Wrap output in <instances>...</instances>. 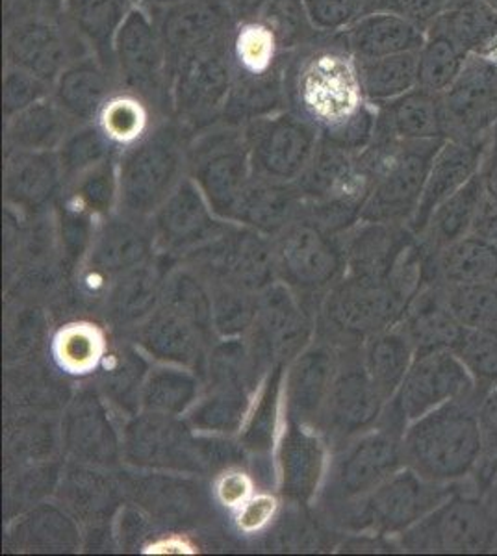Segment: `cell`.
Returning a JSON list of instances; mask_svg holds the SVG:
<instances>
[{"instance_id":"6da1fadb","label":"cell","mask_w":497,"mask_h":556,"mask_svg":"<svg viewBox=\"0 0 497 556\" xmlns=\"http://www.w3.org/2000/svg\"><path fill=\"white\" fill-rule=\"evenodd\" d=\"M286 110L349 151L372 141L377 108L365 99L359 62L344 33L315 34L291 52L286 65Z\"/></svg>"},{"instance_id":"7a4b0ae2","label":"cell","mask_w":497,"mask_h":556,"mask_svg":"<svg viewBox=\"0 0 497 556\" xmlns=\"http://www.w3.org/2000/svg\"><path fill=\"white\" fill-rule=\"evenodd\" d=\"M475 395L457 399L415 419L407 438V451L423 479L455 484L475 473L481 458Z\"/></svg>"},{"instance_id":"3957f363","label":"cell","mask_w":497,"mask_h":556,"mask_svg":"<svg viewBox=\"0 0 497 556\" xmlns=\"http://www.w3.org/2000/svg\"><path fill=\"white\" fill-rule=\"evenodd\" d=\"M233 83L227 41L183 58L171 70V117L186 132L214 127L223 119Z\"/></svg>"},{"instance_id":"277c9868","label":"cell","mask_w":497,"mask_h":556,"mask_svg":"<svg viewBox=\"0 0 497 556\" xmlns=\"http://www.w3.org/2000/svg\"><path fill=\"white\" fill-rule=\"evenodd\" d=\"M91 54L63 13L28 12L4 20L7 65L57 83L67 65Z\"/></svg>"},{"instance_id":"5b68a950","label":"cell","mask_w":497,"mask_h":556,"mask_svg":"<svg viewBox=\"0 0 497 556\" xmlns=\"http://www.w3.org/2000/svg\"><path fill=\"white\" fill-rule=\"evenodd\" d=\"M114 67L120 86L147 99L164 117H171L167 52L151 13L139 4L115 38Z\"/></svg>"},{"instance_id":"8992f818","label":"cell","mask_w":497,"mask_h":556,"mask_svg":"<svg viewBox=\"0 0 497 556\" xmlns=\"http://www.w3.org/2000/svg\"><path fill=\"white\" fill-rule=\"evenodd\" d=\"M377 149L378 178L373 193L372 212L378 215H403L418 208L436 152L446 139L397 141L373 139Z\"/></svg>"},{"instance_id":"52a82bcc","label":"cell","mask_w":497,"mask_h":556,"mask_svg":"<svg viewBox=\"0 0 497 556\" xmlns=\"http://www.w3.org/2000/svg\"><path fill=\"white\" fill-rule=\"evenodd\" d=\"M447 139H472L497 123V58L470 56L464 70L442 93Z\"/></svg>"},{"instance_id":"ba28073f","label":"cell","mask_w":497,"mask_h":556,"mask_svg":"<svg viewBox=\"0 0 497 556\" xmlns=\"http://www.w3.org/2000/svg\"><path fill=\"white\" fill-rule=\"evenodd\" d=\"M254 165L270 177L290 178L309 164L318 147L310 123L290 110L264 115L244 125Z\"/></svg>"},{"instance_id":"9c48e42d","label":"cell","mask_w":497,"mask_h":556,"mask_svg":"<svg viewBox=\"0 0 497 556\" xmlns=\"http://www.w3.org/2000/svg\"><path fill=\"white\" fill-rule=\"evenodd\" d=\"M157 23L170 71L183 58L227 41L233 13L225 0H191L164 10H147Z\"/></svg>"},{"instance_id":"30bf717a","label":"cell","mask_w":497,"mask_h":556,"mask_svg":"<svg viewBox=\"0 0 497 556\" xmlns=\"http://www.w3.org/2000/svg\"><path fill=\"white\" fill-rule=\"evenodd\" d=\"M473 393H477L475 380L459 354L451 349L428 351L420 354L405 377L403 410L415 421L428 412Z\"/></svg>"},{"instance_id":"8fae6325","label":"cell","mask_w":497,"mask_h":556,"mask_svg":"<svg viewBox=\"0 0 497 556\" xmlns=\"http://www.w3.org/2000/svg\"><path fill=\"white\" fill-rule=\"evenodd\" d=\"M184 134L189 132L167 117L134 146L123 172L126 193L133 201L146 203L157 199L170 186L181 159Z\"/></svg>"},{"instance_id":"7c38bea8","label":"cell","mask_w":497,"mask_h":556,"mask_svg":"<svg viewBox=\"0 0 497 556\" xmlns=\"http://www.w3.org/2000/svg\"><path fill=\"white\" fill-rule=\"evenodd\" d=\"M494 540L490 514L481 501L455 492L428 514L423 525V551L479 553Z\"/></svg>"},{"instance_id":"4fadbf2b","label":"cell","mask_w":497,"mask_h":556,"mask_svg":"<svg viewBox=\"0 0 497 556\" xmlns=\"http://www.w3.org/2000/svg\"><path fill=\"white\" fill-rule=\"evenodd\" d=\"M490 141L492 134L444 141L433 160L422 199L415 208V227H427L435 210L481 172L490 149Z\"/></svg>"},{"instance_id":"5bb4252c","label":"cell","mask_w":497,"mask_h":556,"mask_svg":"<svg viewBox=\"0 0 497 556\" xmlns=\"http://www.w3.org/2000/svg\"><path fill=\"white\" fill-rule=\"evenodd\" d=\"M377 108V127L373 139L425 141L447 139L442 93L415 86L405 96Z\"/></svg>"},{"instance_id":"9a60e30c","label":"cell","mask_w":497,"mask_h":556,"mask_svg":"<svg viewBox=\"0 0 497 556\" xmlns=\"http://www.w3.org/2000/svg\"><path fill=\"white\" fill-rule=\"evenodd\" d=\"M117 76L94 54L78 58L52 84V99L76 127L94 123L102 104L117 88Z\"/></svg>"},{"instance_id":"2e32d148","label":"cell","mask_w":497,"mask_h":556,"mask_svg":"<svg viewBox=\"0 0 497 556\" xmlns=\"http://www.w3.org/2000/svg\"><path fill=\"white\" fill-rule=\"evenodd\" d=\"M138 0H63V20L88 51L115 73L114 45Z\"/></svg>"},{"instance_id":"e0dca14e","label":"cell","mask_w":497,"mask_h":556,"mask_svg":"<svg viewBox=\"0 0 497 556\" xmlns=\"http://www.w3.org/2000/svg\"><path fill=\"white\" fill-rule=\"evenodd\" d=\"M344 36L357 62L418 52L425 41L422 28L384 12L362 13Z\"/></svg>"},{"instance_id":"ac0fdd59","label":"cell","mask_w":497,"mask_h":556,"mask_svg":"<svg viewBox=\"0 0 497 556\" xmlns=\"http://www.w3.org/2000/svg\"><path fill=\"white\" fill-rule=\"evenodd\" d=\"M164 119L167 117L160 114L151 102L117 84L99 110L94 125L110 146L134 147Z\"/></svg>"},{"instance_id":"d6986e66","label":"cell","mask_w":497,"mask_h":556,"mask_svg":"<svg viewBox=\"0 0 497 556\" xmlns=\"http://www.w3.org/2000/svg\"><path fill=\"white\" fill-rule=\"evenodd\" d=\"M233 20L254 21L277 36L288 52L309 43L318 30L305 12L302 0H225Z\"/></svg>"},{"instance_id":"ffe728a7","label":"cell","mask_w":497,"mask_h":556,"mask_svg":"<svg viewBox=\"0 0 497 556\" xmlns=\"http://www.w3.org/2000/svg\"><path fill=\"white\" fill-rule=\"evenodd\" d=\"M433 25L470 56L497 58V13L483 0H453Z\"/></svg>"},{"instance_id":"44dd1931","label":"cell","mask_w":497,"mask_h":556,"mask_svg":"<svg viewBox=\"0 0 497 556\" xmlns=\"http://www.w3.org/2000/svg\"><path fill=\"white\" fill-rule=\"evenodd\" d=\"M76 125L52 96L7 119L10 143L21 151H41L65 141Z\"/></svg>"},{"instance_id":"7402d4cb","label":"cell","mask_w":497,"mask_h":556,"mask_svg":"<svg viewBox=\"0 0 497 556\" xmlns=\"http://www.w3.org/2000/svg\"><path fill=\"white\" fill-rule=\"evenodd\" d=\"M440 271L447 286L497 282V247L477 236H464L444 249Z\"/></svg>"},{"instance_id":"603a6c76","label":"cell","mask_w":497,"mask_h":556,"mask_svg":"<svg viewBox=\"0 0 497 556\" xmlns=\"http://www.w3.org/2000/svg\"><path fill=\"white\" fill-rule=\"evenodd\" d=\"M468 54L442 28L431 25L425 30V41L418 51V86L444 93L467 65Z\"/></svg>"},{"instance_id":"cb8c5ba5","label":"cell","mask_w":497,"mask_h":556,"mask_svg":"<svg viewBox=\"0 0 497 556\" xmlns=\"http://www.w3.org/2000/svg\"><path fill=\"white\" fill-rule=\"evenodd\" d=\"M360 83L373 106L405 96L418 86V52L359 62Z\"/></svg>"},{"instance_id":"d4e9b609","label":"cell","mask_w":497,"mask_h":556,"mask_svg":"<svg viewBox=\"0 0 497 556\" xmlns=\"http://www.w3.org/2000/svg\"><path fill=\"white\" fill-rule=\"evenodd\" d=\"M485 195V180L479 172L470 182L464 184L455 195L449 197L435 210L428 225L438 245L446 249L447 245L470 235L473 219Z\"/></svg>"},{"instance_id":"484cf974","label":"cell","mask_w":497,"mask_h":556,"mask_svg":"<svg viewBox=\"0 0 497 556\" xmlns=\"http://www.w3.org/2000/svg\"><path fill=\"white\" fill-rule=\"evenodd\" d=\"M444 303L464 329H488L497 325V282L447 286Z\"/></svg>"},{"instance_id":"4316f807","label":"cell","mask_w":497,"mask_h":556,"mask_svg":"<svg viewBox=\"0 0 497 556\" xmlns=\"http://www.w3.org/2000/svg\"><path fill=\"white\" fill-rule=\"evenodd\" d=\"M460 361L475 380V390L481 395L497 386V325L488 329L468 330L455 349Z\"/></svg>"},{"instance_id":"83f0119b","label":"cell","mask_w":497,"mask_h":556,"mask_svg":"<svg viewBox=\"0 0 497 556\" xmlns=\"http://www.w3.org/2000/svg\"><path fill=\"white\" fill-rule=\"evenodd\" d=\"M51 96L52 84L45 83L44 78L32 75L28 71L20 70V67H12V65L4 67L2 102H4L7 119Z\"/></svg>"},{"instance_id":"f1b7e54d","label":"cell","mask_w":497,"mask_h":556,"mask_svg":"<svg viewBox=\"0 0 497 556\" xmlns=\"http://www.w3.org/2000/svg\"><path fill=\"white\" fill-rule=\"evenodd\" d=\"M302 7L314 30L338 34L365 12V0H302Z\"/></svg>"},{"instance_id":"f546056e","label":"cell","mask_w":497,"mask_h":556,"mask_svg":"<svg viewBox=\"0 0 497 556\" xmlns=\"http://www.w3.org/2000/svg\"><path fill=\"white\" fill-rule=\"evenodd\" d=\"M481 430V458H479V481L490 484L497 479V386L481 395L477 408Z\"/></svg>"},{"instance_id":"4dcf8cb0","label":"cell","mask_w":497,"mask_h":556,"mask_svg":"<svg viewBox=\"0 0 497 556\" xmlns=\"http://www.w3.org/2000/svg\"><path fill=\"white\" fill-rule=\"evenodd\" d=\"M451 2L453 0H365V12L392 13L425 33Z\"/></svg>"},{"instance_id":"1f68e13d","label":"cell","mask_w":497,"mask_h":556,"mask_svg":"<svg viewBox=\"0 0 497 556\" xmlns=\"http://www.w3.org/2000/svg\"><path fill=\"white\" fill-rule=\"evenodd\" d=\"M101 353V342L94 330L75 327L65 330L58 342V354L63 366L71 371H88Z\"/></svg>"},{"instance_id":"d6a6232c","label":"cell","mask_w":497,"mask_h":556,"mask_svg":"<svg viewBox=\"0 0 497 556\" xmlns=\"http://www.w3.org/2000/svg\"><path fill=\"white\" fill-rule=\"evenodd\" d=\"M410 351L401 340L390 338L378 348L377 374L386 386H394L407 377Z\"/></svg>"},{"instance_id":"836d02e7","label":"cell","mask_w":497,"mask_h":556,"mask_svg":"<svg viewBox=\"0 0 497 556\" xmlns=\"http://www.w3.org/2000/svg\"><path fill=\"white\" fill-rule=\"evenodd\" d=\"M470 235L477 236L481 240L497 247V201H494L492 197L485 195L483 199L477 215L473 219Z\"/></svg>"},{"instance_id":"e575fe53","label":"cell","mask_w":497,"mask_h":556,"mask_svg":"<svg viewBox=\"0 0 497 556\" xmlns=\"http://www.w3.org/2000/svg\"><path fill=\"white\" fill-rule=\"evenodd\" d=\"M273 510H275V501L271 497L262 495V497L249 501L239 514V527L246 531H257L262 525L268 523Z\"/></svg>"},{"instance_id":"d590c367","label":"cell","mask_w":497,"mask_h":556,"mask_svg":"<svg viewBox=\"0 0 497 556\" xmlns=\"http://www.w3.org/2000/svg\"><path fill=\"white\" fill-rule=\"evenodd\" d=\"M63 0H4V20L21 13H62Z\"/></svg>"},{"instance_id":"8d00e7d4","label":"cell","mask_w":497,"mask_h":556,"mask_svg":"<svg viewBox=\"0 0 497 556\" xmlns=\"http://www.w3.org/2000/svg\"><path fill=\"white\" fill-rule=\"evenodd\" d=\"M249 492H251V484L244 475H228L220 484V497L225 505H239Z\"/></svg>"},{"instance_id":"74e56055","label":"cell","mask_w":497,"mask_h":556,"mask_svg":"<svg viewBox=\"0 0 497 556\" xmlns=\"http://www.w3.org/2000/svg\"><path fill=\"white\" fill-rule=\"evenodd\" d=\"M492 141L488 154H486L485 164L481 167V175L485 180L486 195L497 201V123L492 128Z\"/></svg>"},{"instance_id":"f35d334b","label":"cell","mask_w":497,"mask_h":556,"mask_svg":"<svg viewBox=\"0 0 497 556\" xmlns=\"http://www.w3.org/2000/svg\"><path fill=\"white\" fill-rule=\"evenodd\" d=\"M149 553H191L188 545L178 542V540H170V542H162V544L152 545Z\"/></svg>"},{"instance_id":"ab89813d","label":"cell","mask_w":497,"mask_h":556,"mask_svg":"<svg viewBox=\"0 0 497 556\" xmlns=\"http://www.w3.org/2000/svg\"><path fill=\"white\" fill-rule=\"evenodd\" d=\"M184 2H191V0H138L139 7L146 10H164V8L178 7Z\"/></svg>"},{"instance_id":"60d3db41","label":"cell","mask_w":497,"mask_h":556,"mask_svg":"<svg viewBox=\"0 0 497 556\" xmlns=\"http://www.w3.org/2000/svg\"><path fill=\"white\" fill-rule=\"evenodd\" d=\"M485 2L486 7H490L494 12L497 13V0H483Z\"/></svg>"}]
</instances>
